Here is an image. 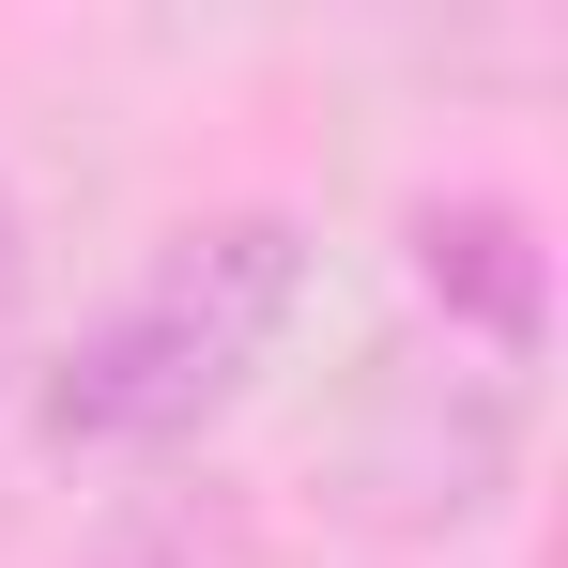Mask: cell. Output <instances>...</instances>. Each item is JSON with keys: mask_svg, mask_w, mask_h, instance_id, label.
<instances>
[{"mask_svg": "<svg viewBox=\"0 0 568 568\" xmlns=\"http://www.w3.org/2000/svg\"><path fill=\"white\" fill-rule=\"evenodd\" d=\"M292 307H307V231H292L277 200L185 215V231L78 323V354L31 384V415H47V446H93V462L185 446V430H215V415L262 384V354L292 338Z\"/></svg>", "mask_w": 568, "mask_h": 568, "instance_id": "6da1fadb", "label": "cell"}, {"mask_svg": "<svg viewBox=\"0 0 568 568\" xmlns=\"http://www.w3.org/2000/svg\"><path fill=\"white\" fill-rule=\"evenodd\" d=\"M16 354H31V215L0 185V384H16Z\"/></svg>", "mask_w": 568, "mask_h": 568, "instance_id": "3957f363", "label": "cell"}, {"mask_svg": "<svg viewBox=\"0 0 568 568\" xmlns=\"http://www.w3.org/2000/svg\"><path fill=\"white\" fill-rule=\"evenodd\" d=\"M415 292H430L462 338H491V354H538V307H554L538 231H523L507 200H430V215H415Z\"/></svg>", "mask_w": 568, "mask_h": 568, "instance_id": "7a4b0ae2", "label": "cell"}]
</instances>
